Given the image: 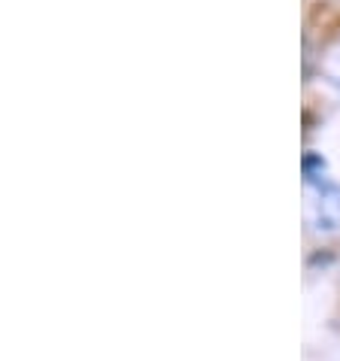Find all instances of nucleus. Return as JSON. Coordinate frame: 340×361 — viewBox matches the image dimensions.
<instances>
[]
</instances>
